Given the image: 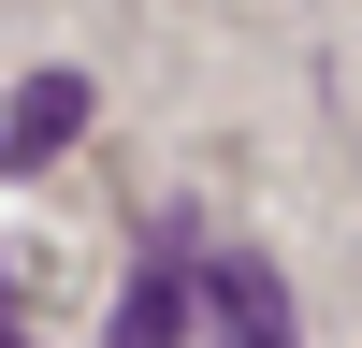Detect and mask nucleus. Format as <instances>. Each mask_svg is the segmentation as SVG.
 Listing matches in <instances>:
<instances>
[{
  "label": "nucleus",
  "instance_id": "obj_1",
  "mask_svg": "<svg viewBox=\"0 0 362 348\" xmlns=\"http://www.w3.org/2000/svg\"><path fill=\"white\" fill-rule=\"evenodd\" d=\"M116 348H290V290H276V261L160 218L131 305H116Z\"/></svg>",
  "mask_w": 362,
  "mask_h": 348
},
{
  "label": "nucleus",
  "instance_id": "obj_3",
  "mask_svg": "<svg viewBox=\"0 0 362 348\" xmlns=\"http://www.w3.org/2000/svg\"><path fill=\"white\" fill-rule=\"evenodd\" d=\"M0 348H29V334H0Z\"/></svg>",
  "mask_w": 362,
  "mask_h": 348
},
{
  "label": "nucleus",
  "instance_id": "obj_2",
  "mask_svg": "<svg viewBox=\"0 0 362 348\" xmlns=\"http://www.w3.org/2000/svg\"><path fill=\"white\" fill-rule=\"evenodd\" d=\"M73 131H87V73H29L15 116H0V174H44Z\"/></svg>",
  "mask_w": 362,
  "mask_h": 348
}]
</instances>
